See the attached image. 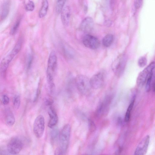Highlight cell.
Wrapping results in <instances>:
<instances>
[{"label": "cell", "mask_w": 155, "mask_h": 155, "mask_svg": "<svg viewBox=\"0 0 155 155\" xmlns=\"http://www.w3.org/2000/svg\"><path fill=\"white\" fill-rule=\"evenodd\" d=\"M76 86L79 91L83 94L88 95L92 88L90 80L86 76L80 75L77 76L75 79Z\"/></svg>", "instance_id": "6da1fadb"}, {"label": "cell", "mask_w": 155, "mask_h": 155, "mask_svg": "<svg viewBox=\"0 0 155 155\" xmlns=\"http://www.w3.org/2000/svg\"><path fill=\"white\" fill-rule=\"evenodd\" d=\"M22 45L17 43L10 53L2 60L0 66V72L3 76H4L10 63L14 57L19 52L22 48Z\"/></svg>", "instance_id": "7a4b0ae2"}, {"label": "cell", "mask_w": 155, "mask_h": 155, "mask_svg": "<svg viewBox=\"0 0 155 155\" xmlns=\"http://www.w3.org/2000/svg\"><path fill=\"white\" fill-rule=\"evenodd\" d=\"M71 131L70 125L66 124L64 126L59 135V148L63 153L66 152L69 147Z\"/></svg>", "instance_id": "3957f363"}, {"label": "cell", "mask_w": 155, "mask_h": 155, "mask_svg": "<svg viewBox=\"0 0 155 155\" xmlns=\"http://www.w3.org/2000/svg\"><path fill=\"white\" fill-rule=\"evenodd\" d=\"M126 62L127 57L124 54L120 55L113 62L112 66V69L117 77H120L123 74Z\"/></svg>", "instance_id": "277c9868"}, {"label": "cell", "mask_w": 155, "mask_h": 155, "mask_svg": "<svg viewBox=\"0 0 155 155\" xmlns=\"http://www.w3.org/2000/svg\"><path fill=\"white\" fill-rule=\"evenodd\" d=\"M45 129V119L42 115L38 116L36 118L34 124L33 130L35 135L38 138H41Z\"/></svg>", "instance_id": "5b68a950"}, {"label": "cell", "mask_w": 155, "mask_h": 155, "mask_svg": "<svg viewBox=\"0 0 155 155\" xmlns=\"http://www.w3.org/2000/svg\"><path fill=\"white\" fill-rule=\"evenodd\" d=\"M155 68V62L150 63L139 74L137 80V85L141 87L144 86L150 74Z\"/></svg>", "instance_id": "8992f818"}, {"label": "cell", "mask_w": 155, "mask_h": 155, "mask_svg": "<svg viewBox=\"0 0 155 155\" xmlns=\"http://www.w3.org/2000/svg\"><path fill=\"white\" fill-rule=\"evenodd\" d=\"M57 64V57L56 53L53 51L50 53L48 59L46 75L54 77Z\"/></svg>", "instance_id": "52a82bcc"}, {"label": "cell", "mask_w": 155, "mask_h": 155, "mask_svg": "<svg viewBox=\"0 0 155 155\" xmlns=\"http://www.w3.org/2000/svg\"><path fill=\"white\" fill-rule=\"evenodd\" d=\"M23 146V143L21 139L15 138L12 139L8 143L7 149L8 152L13 154L19 153Z\"/></svg>", "instance_id": "ba28073f"}, {"label": "cell", "mask_w": 155, "mask_h": 155, "mask_svg": "<svg viewBox=\"0 0 155 155\" xmlns=\"http://www.w3.org/2000/svg\"><path fill=\"white\" fill-rule=\"evenodd\" d=\"M105 75L103 72H100L94 75L90 79L92 88L96 89L101 88L104 84Z\"/></svg>", "instance_id": "9c48e42d"}, {"label": "cell", "mask_w": 155, "mask_h": 155, "mask_svg": "<svg viewBox=\"0 0 155 155\" xmlns=\"http://www.w3.org/2000/svg\"><path fill=\"white\" fill-rule=\"evenodd\" d=\"M83 42L86 47L92 49H95L99 47V40L95 37L89 34H86L83 37Z\"/></svg>", "instance_id": "30bf717a"}, {"label": "cell", "mask_w": 155, "mask_h": 155, "mask_svg": "<svg viewBox=\"0 0 155 155\" xmlns=\"http://www.w3.org/2000/svg\"><path fill=\"white\" fill-rule=\"evenodd\" d=\"M150 136H145L140 142L135 150L134 154L137 155H145L147 153L149 144Z\"/></svg>", "instance_id": "8fae6325"}, {"label": "cell", "mask_w": 155, "mask_h": 155, "mask_svg": "<svg viewBox=\"0 0 155 155\" xmlns=\"http://www.w3.org/2000/svg\"><path fill=\"white\" fill-rule=\"evenodd\" d=\"M94 25L93 19L91 17H87L82 22L80 25V29L84 33H89L92 30Z\"/></svg>", "instance_id": "7c38bea8"}, {"label": "cell", "mask_w": 155, "mask_h": 155, "mask_svg": "<svg viewBox=\"0 0 155 155\" xmlns=\"http://www.w3.org/2000/svg\"><path fill=\"white\" fill-rule=\"evenodd\" d=\"M48 113L50 119L48 123V126L51 128L54 127L58 122V117L54 109L50 107L48 110Z\"/></svg>", "instance_id": "4fadbf2b"}, {"label": "cell", "mask_w": 155, "mask_h": 155, "mask_svg": "<svg viewBox=\"0 0 155 155\" xmlns=\"http://www.w3.org/2000/svg\"><path fill=\"white\" fill-rule=\"evenodd\" d=\"M71 16V10L70 7L66 6L64 7L61 12V18L63 24L66 26L69 23Z\"/></svg>", "instance_id": "5bb4252c"}, {"label": "cell", "mask_w": 155, "mask_h": 155, "mask_svg": "<svg viewBox=\"0 0 155 155\" xmlns=\"http://www.w3.org/2000/svg\"><path fill=\"white\" fill-rule=\"evenodd\" d=\"M11 2L10 0H5L3 4L1 12V19H4L7 16L10 11Z\"/></svg>", "instance_id": "9a60e30c"}, {"label": "cell", "mask_w": 155, "mask_h": 155, "mask_svg": "<svg viewBox=\"0 0 155 155\" xmlns=\"http://www.w3.org/2000/svg\"><path fill=\"white\" fill-rule=\"evenodd\" d=\"M48 7V0H42V6L39 12L40 18L44 17L46 15Z\"/></svg>", "instance_id": "2e32d148"}, {"label": "cell", "mask_w": 155, "mask_h": 155, "mask_svg": "<svg viewBox=\"0 0 155 155\" xmlns=\"http://www.w3.org/2000/svg\"><path fill=\"white\" fill-rule=\"evenodd\" d=\"M114 39L113 36L108 34L103 39L102 43L103 46L106 47H110L112 44Z\"/></svg>", "instance_id": "e0dca14e"}, {"label": "cell", "mask_w": 155, "mask_h": 155, "mask_svg": "<svg viewBox=\"0 0 155 155\" xmlns=\"http://www.w3.org/2000/svg\"><path fill=\"white\" fill-rule=\"evenodd\" d=\"M135 103V99L131 101L130 105L128 107L125 115L124 120L126 122L130 121L131 117V113L134 107Z\"/></svg>", "instance_id": "ac0fdd59"}, {"label": "cell", "mask_w": 155, "mask_h": 155, "mask_svg": "<svg viewBox=\"0 0 155 155\" xmlns=\"http://www.w3.org/2000/svg\"><path fill=\"white\" fill-rule=\"evenodd\" d=\"M15 121V118L13 113L10 111L8 112L6 117L7 124L10 126H11L14 124Z\"/></svg>", "instance_id": "d6986e66"}, {"label": "cell", "mask_w": 155, "mask_h": 155, "mask_svg": "<svg viewBox=\"0 0 155 155\" xmlns=\"http://www.w3.org/2000/svg\"><path fill=\"white\" fill-rule=\"evenodd\" d=\"M66 0H56V10L58 14H60L64 8Z\"/></svg>", "instance_id": "ffe728a7"}, {"label": "cell", "mask_w": 155, "mask_h": 155, "mask_svg": "<svg viewBox=\"0 0 155 155\" xmlns=\"http://www.w3.org/2000/svg\"><path fill=\"white\" fill-rule=\"evenodd\" d=\"M20 23V19L17 20L15 23L10 30V34L11 35H13L16 33L19 27Z\"/></svg>", "instance_id": "44dd1931"}, {"label": "cell", "mask_w": 155, "mask_h": 155, "mask_svg": "<svg viewBox=\"0 0 155 155\" xmlns=\"http://www.w3.org/2000/svg\"><path fill=\"white\" fill-rule=\"evenodd\" d=\"M153 78V72H152L148 76L146 81V90L147 92L150 91L151 88V86Z\"/></svg>", "instance_id": "7402d4cb"}, {"label": "cell", "mask_w": 155, "mask_h": 155, "mask_svg": "<svg viewBox=\"0 0 155 155\" xmlns=\"http://www.w3.org/2000/svg\"><path fill=\"white\" fill-rule=\"evenodd\" d=\"M35 5L34 2L29 0L25 6V9L28 11H32L34 10Z\"/></svg>", "instance_id": "603a6c76"}, {"label": "cell", "mask_w": 155, "mask_h": 155, "mask_svg": "<svg viewBox=\"0 0 155 155\" xmlns=\"http://www.w3.org/2000/svg\"><path fill=\"white\" fill-rule=\"evenodd\" d=\"M59 135V132L57 128H54L51 133V138L53 141L55 140Z\"/></svg>", "instance_id": "cb8c5ba5"}, {"label": "cell", "mask_w": 155, "mask_h": 155, "mask_svg": "<svg viewBox=\"0 0 155 155\" xmlns=\"http://www.w3.org/2000/svg\"><path fill=\"white\" fill-rule=\"evenodd\" d=\"M21 104V99L20 97L18 95H16L14 98L13 100V105L14 107L17 109L20 107Z\"/></svg>", "instance_id": "d4e9b609"}, {"label": "cell", "mask_w": 155, "mask_h": 155, "mask_svg": "<svg viewBox=\"0 0 155 155\" xmlns=\"http://www.w3.org/2000/svg\"><path fill=\"white\" fill-rule=\"evenodd\" d=\"M147 63V59L145 57H141L138 61V64L141 67L145 66Z\"/></svg>", "instance_id": "484cf974"}, {"label": "cell", "mask_w": 155, "mask_h": 155, "mask_svg": "<svg viewBox=\"0 0 155 155\" xmlns=\"http://www.w3.org/2000/svg\"><path fill=\"white\" fill-rule=\"evenodd\" d=\"M45 103L47 106H51L53 104L54 100L51 98H46L45 100Z\"/></svg>", "instance_id": "4316f807"}, {"label": "cell", "mask_w": 155, "mask_h": 155, "mask_svg": "<svg viewBox=\"0 0 155 155\" xmlns=\"http://www.w3.org/2000/svg\"><path fill=\"white\" fill-rule=\"evenodd\" d=\"M10 100L9 98L6 95H4L3 96L2 101L4 105H7L9 104Z\"/></svg>", "instance_id": "83f0119b"}, {"label": "cell", "mask_w": 155, "mask_h": 155, "mask_svg": "<svg viewBox=\"0 0 155 155\" xmlns=\"http://www.w3.org/2000/svg\"><path fill=\"white\" fill-rule=\"evenodd\" d=\"M33 58L31 56H30L29 57L28 63V69H30L31 67L32 63L33 62Z\"/></svg>", "instance_id": "f1b7e54d"}, {"label": "cell", "mask_w": 155, "mask_h": 155, "mask_svg": "<svg viewBox=\"0 0 155 155\" xmlns=\"http://www.w3.org/2000/svg\"><path fill=\"white\" fill-rule=\"evenodd\" d=\"M142 2V0H136L135 2V7L138 8L140 7Z\"/></svg>", "instance_id": "f546056e"}, {"label": "cell", "mask_w": 155, "mask_h": 155, "mask_svg": "<svg viewBox=\"0 0 155 155\" xmlns=\"http://www.w3.org/2000/svg\"><path fill=\"white\" fill-rule=\"evenodd\" d=\"M54 153L55 155H61L63 154V151L59 147L56 149Z\"/></svg>", "instance_id": "4dcf8cb0"}, {"label": "cell", "mask_w": 155, "mask_h": 155, "mask_svg": "<svg viewBox=\"0 0 155 155\" xmlns=\"http://www.w3.org/2000/svg\"><path fill=\"white\" fill-rule=\"evenodd\" d=\"M153 90L155 93V82H154L153 86Z\"/></svg>", "instance_id": "1f68e13d"}]
</instances>
